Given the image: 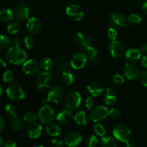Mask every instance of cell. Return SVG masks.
<instances>
[{"label":"cell","mask_w":147,"mask_h":147,"mask_svg":"<svg viewBox=\"0 0 147 147\" xmlns=\"http://www.w3.org/2000/svg\"><path fill=\"white\" fill-rule=\"evenodd\" d=\"M4 147H17V144L14 141L11 140V139H8L4 142Z\"/></svg>","instance_id":"cell-47"},{"label":"cell","mask_w":147,"mask_h":147,"mask_svg":"<svg viewBox=\"0 0 147 147\" xmlns=\"http://www.w3.org/2000/svg\"><path fill=\"white\" fill-rule=\"evenodd\" d=\"M107 36L110 40H111V41L116 40V38L118 37V32L116 31V28H114V27H110L107 30Z\"/></svg>","instance_id":"cell-42"},{"label":"cell","mask_w":147,"mask_h":147,"mask_svg":"<svg viewBox=\"0 0 147 147\" xmlns=\"http://www.w3.org/2000/svg\"><path fill=\"white\" fill-rule=\"evenodd\" d=\"M63 96V89L60 86H53L47 93V101L52 103H58Z\"/></svg>","instance_id":"cell-17"},{"label":"cell","mask_w":147,"mask_h":147,"mask_svg":"<svg viewBox=\"0 0 147 147\" xmlns=\"http://www.w3.org/2000/svg\"><path fill=\"white\" fill-rule=\"evenodd\" d=\"M6 65H7L6 62L3 59L0 58V67H5Z\"/></svg>","instance_id":"cell-53"},{"label":"cell","mask_w":147,"mask_h":147,"mask_svg":"<svg viewBox=\"0 0 147 147\" xmlns=\"http://www.w3.org/2000/svg\"><path fill=\"white\" fill-rule=\"evenodd\" d=\"M24 119L20 116L16 115L14 117L11 118L10 120V126L11 129L15 131H20L24 127Z\"/></svg>","instance_id":"cell-25"},{"label":"cell","mask_w":147,"mask_h":147,"mask_svg":"<svg viewBox=\"0 0 147 147\" xmlns=\"http://www.w3.org/2000/svg\"><path fill=\"white\" fill-rule=\"evenodd\" d=\"M42 132V126L40 123H32L27 129L28 136L31 139H37L40 137Z\"/></svg>","instance_id":"cell-23"},{"label":"cell","mask_w":147,"mask_h":147,"mask_svg":"<svg viewBox=\"0 0 147 147\" xmlns=\"http://www.w3.org/2000/svg\"><path fill=\"white\" fill-rule=\"evenodd\" d=\"M112 133L116 140L120 142L126 143L130 139L131 131L126 125L117 124L113 127Z\"/></svg>","instance_id":"cell-2"},{"label":"cell","mask_w":147,"mask_h":147,"mask_svg":"<svg viewBox=\"0 0 147 147\" xmlns=\"http://www.w3.org/2000/svg\"><path fill=\"white\" fill-rule=\"evenodd\" d=\"M93 131L96 135L98 136H104V135L106 134V129L100 123H96L93 127Z\"/></svg>","instance_id":"cell-39"},{"label":"cell","mask_w":147,"mask_h":147,"mask_svg":"<svg viewBox=\"0 0 147 147\" xmlns=\"http://www.w3.org/2000/svg\"><path fill=\"white\" fill-rule=\"evenodd\" d=\"M109 23L112 27L122 28L127 27V19L122 13L116 11L110 14L109 17Z\"/></svg>","instance_id":"cell-11"},{"label":"cell","mask_w":147,"mask_h":147,"mask_svg":"<svg viewBox=\"0 0 147 147\" xmlns=\"http://www.w3.org/2000/svg\"><path fill=\"white\" fill-rule=\"evenodd\" d=\"M4 111H5V113H7V116H9L10 118L14 117L17 115V109L14 105L11 104V103H8V104L6 105Z\"/></svg>","instance_id":"cell-36"},{"label":"cell","mask_w":147,"mask_h":147,"mask_svg":"<svg viewBox=\"0 0 147 147\" xmlns=\"http://www.w3.org/2000/svg\"><path fill=\"white\" fill-rule=\"evenodd\" d=\"M12 41L8 36L0 34V49H7L11 47Z\"/></svg>","instance_id":"cell-32"},{"label":"cell","mask_w":147,"mask_h":147,"mask_svg":"<svg viewBox=\"0 0 147 147\" xmlns=\"http://www.w3.org/2000/svg\"><path fill=\"white\" fill-rule=\"evenodd\" d=\"M39 69H40V64L34 59H29L22 64L23 72L28 76H34L37 74Z\"/></svg>","instance_id":"cell-14"},{"label":"cell","mask_w":147,"mask_h":147,"mask_svg":"<svg viewBox=\"0 0 147 147\" xmlns=\"http://www.w3.org/2000/svg\"><path fill=\"white\" fill-rule=\"evenodd\" d=\"M6 58L11 64L21 65L27 60V55L20 47L12 46L8 48V50L6 52Z\"/></svg>","instance_id":"cell-1"},{"label":"cell","mask_w":147,"mask_h":147,"mask_svg":"<svg viewBox=\"0 0 147 147\" xmlns=\"http://www.w3.org/2000/svg\"><path fill=\"white\" fill-rule=\"evenodd\" d=\"M2 93H3V88H2V86H1V83H0V97L1 96Z\"/></svg>","instance_id":"cell-55"},{"label":"cell","mask_w":147,"mask_h":147,"mask_svg":"<svg viewBox=\"0 0 147 147\" xmlns=\"http://www.w3.org/2000/svg\"><path fill=\"white\" fill-rule=\"evenodd\" d=\"M109 110L105 106H98L93 108L90 113V119L93 123H100L109 116Z\"/></svg>","instance_id":"cell-7"},{"label":"cell","mask_w":147,"mask_h":147,"mask_svg":"<svg viewBox=\"0 0 147 147\" xmlns=\"http://www.w3.org/2000/svg\"><path fill=\"white\" fill-rule=\"evenodd\" d=\"M21 29V23L18 21H12L7 26V32L10 34H15Z\"/></svg>","instance_id":"cell-30"},{"label":"cell","mask_w":147,"mask_h":147,"mask_svg":"<svg viewBox=\"0 0 147 147\" xmlns=\"http://www.w3.org/2000/svg\"><path fill=\"white\" fill-rule=\"evenodd\" d=\"M121 115V113L119 109H116V108H112L111 109L109 110V116L113 120H116V119H119Z\"/></svg>","instance_id":"cell-41"},{"label":"cell","mask_w":147,"mask_h":147,"mask_svg":"<svg viewBox=\"0 0 147 147\" xmlns=\"http://www.w3.org/2000/svg\"><path fill=\"white\" fill-rule=\"evenodd\" d=\"M82 102L81 95L78 91H71L65 98V106L67 109L76 111L80 108Z\"/></svg>","instance_id":"cell-3"},{"label":"cell","mask_w":147,"mask_h":147,"mask_svg":"<svg viewBox=\"0 0 147 147\" xmlns=\"http://www.w3.org/2000/svg\"><path fill=\"white\" fill-rule=\"evenodd\" d=\"M33 147H45L43 145H41V144H38V145H36V146H33Z\"/></svg>","instance_id":"cell-57"},{"label":"cell","mask_w":147,"mask_h":147,"mask_svg":"<svg viewBox=\"0 0 147 147\" xmlns=\"http://www.w3.org/2000/svg\"><path fill=\"white\" fill-rule=\"evenodd\" d=\"M46 132L50 136H53V137H56V136H58L61 133V128L56 123H50L49 124H47Z\"/></svg>","instance_id":"cell-27"},{"label":"cell","mask_w":147,"mask_h":147,"mask_svg":"<svg viewBox=\"0 0 147 147\" xmlns=\"http://www.w3.org/2000/svg\"><path fill=\"white\" fill-rule=\"evenodd\" d=\"M141 64H142V65L143 66L145 69L147 70V55L143 56V57L141 58Z\"/></svg>","instance_id":"cell-49"},{"label":"cell","mask_w":147,"mask_h":147,"mask_svg":"<svg viewBox=\"0 0 147 147\" xmlns=\"http://www.w3.org/2000/svg\"><path fill=\"white\" fill-rule=\"evenodd\" d=\"M38 119V116L33 112H27L24 113V116H23V119L27 123H32L36 121V120Z\"/></svg>","instance_id":"cell-38"},{"label":"cell","mask_w":147,"mask_h":147,"mask_svg":"<svg viewBox=\"0 0 147 147\" xmlns=\"http://www.w3.org/2000/svg\"><path fill=\"white\" fill-rule=\"evenodd\" d=\"M38 119L43 124H49L54 121L55 118V113L52 106L45 104L38 111Z\"/></svg>","instance_id":"cell-4"},{"label":"cell","mask_w":147,"mask_h":147,"mask_svg":"<svg viewBox=\"0 0 147 147\" xmlns=\"http://www.w3.org/2000/svg\"><path fill=\"white\" fill-rule=\"evenodd\" d=\"M4 126H5V120L2 115L0 114V132L4 129Z\"/></svg>","instance_id":"cell-50"},{"label":"cell","mask_w":147,"mask_h":147,"mask_svg":"<svg viewBox=\"0 0 147 147\" xmlns=\"http://www.w3.org/2000/svg\"><path fill=\"white\" fill-rule=\"evenodd\" d=\"M65 14L70 20L78 22L84 17V11L80 6L76 4H70L66 7Z\"/></svg>","instance_id":"cell-9"},{"label":"cell","mask_w":147,"mask_h":147,"mask_svg":"<svg viewBox=\"0 0 147 147\" xmlns=\"http://www.w3.org/2000/svg\"><path fill=\"white\" fill-rule=\"evenodd\" d=\"M71 1H78V0H71Z\"/></svg>","instance_id":"cell-58"},{"label":"cell","mask_w":147,"mask_h":147,"mask_svg":"<svg viewBox=\"0 0 147 147\" xmlns=\"http://www.w3.org/2000/svg\"><path fill=\"white\" fill-rule=\"evenodd\" d=\"M123 72L125 77L129 80H136L140 76L138 67L132 63H126L123 66Z\"/></svg>","instance_id":"cell-16"},{"label":"cell","mask_w":147,"mask_h":147,"mask_svg":"<svg viewBox=\"0 0 147 147\" xmlns=\"http://www.w3.org/2000/svg\"><path fill=\"white\" fill-rule=\"evenodd\" d=\"M140 51L143 54H147V44H144L141 46Z\"/></svg>","instance_id":"cell-51"},{"label":"cell","mask_w":147,"mask_h":147,"mask_svg":"<svg viewBox=\"0 0 147 147\" xmlns=\"http://www.w3.org/2000/svg\"><path fill=\"white\" fill-rule=\"evenodd\" d=\"M142 19L139 15L136 14H132L129 15L127 19V22L133 26H137L142 23Z\"/></svg>","instance_id":"cell-34"},{"label":"cell","mask_w":147,"mask_h":147,"mask_svg":"<svg viewBox=\"0 0 147 147\" xmlns=\"http://www.w3.org/2000/svg\"><path fill=\"white\" fill-rule=\"evenodd\" d=\"M88 57L86 53L78 52L72 56L70 60V65L75 70H81L86 66Z\"/></svg>","instance_id":"cell-12"},{"label":"cell","mask_w":147,"mask_h":147,"mask_svg":"<svg viewBox=\"0 0 147 147\" xmlns=\"http://www.w3.org/2000/svg\"><path fill=\"white\" fill-rule=\"evenodd\" d=\"M86 143L88 147H97L98 144V140L96 135H89L86 138Z\"/></svg>","instance_id":"cell-35"},{"label":"cell","mask_w":147,"mask_h":147,"mask_svg":"<svg viewBox=\"0 0 147 147\" xmlns=\"http://www.w3.org/2000/svg\"><path fill=\"white\" fill-rule=\"evenodd\" d=\"M142 54L140 50L136 48H129L125 52V58L129 63H135L142 58Z\"/></svg>","instance_id":"cell-21"},{"label":"cell","mask_w":147,"mask_h":147,"mask_svg":"<svg viewBox=\"0 0 147 147\" xmlns=\"http://www.w3.org/2000/svg\"><path fill=\"white\" fill-rule=\"evenodd\" d=\"M124 46L117 40H113L109 45V52L113 58H119L124 54Z\"/></svg>","instance_id":"cell-15"},{"label":"cell","mask_w":147,"mask_h":147,"mask_svg":"<svg viewBox=\"0 0 147 147\" xmlns=\"http://www.w3.org/2000/svg\"><path fill=\"white\" fill-rule=\"evenodd\" d=\"M23 42H24V46L27 50H31L34 47L35 40H34V38L32 34H27L24 37Z\"/></svg>","instance_id":"cell-33"},{"label":"cell","mask_w":147,"mask_h":147,"mask_svg":"<svg viewBox=\"0 0 147 147\" xmlns=\"http://www.w3.org/2000/svg\"><path fill=\"white\" fill-rule=\"evenodd\" d=\"M14 17L19 21L28 20L30 14V7L25 1H20L14 7Z\"/></svg>","instance_id":"cell-6"},{"label":"cell","mask_w":147,"mask_h":147,"mask_svg":"<svg viewBox=\"0 0 147 147\" xmlns=\"http://www.w3.org/2000/svg\"><path fill=\"white\" fill-rule=\"evenodd\" d=\"M86 55H88V57L90 60H94L96 59V55H98V50L93 46L90 45L86 50Z\"/></svg>","instance_id":"cell-40"},{"label":"cell","mask_w":147,"mask_h":147,"mask_svg":"<svg viewBox=\"0 0 147 147\" xmlns=\"http://www.w3.org/2000/svg\"><path fill=\"white\" fill-rule=\"evenodd\" d=\"M140 82L144 87L147 88V70L142 72V73L139 76Z\"/></svg>","instance_id":"cell-46"},{"label":"cell","mask_w":147,"mask_h":147,"mask_svg":"<svg viewBox=\"0 0 147 147\" xmlns=\"http://www.w3.org/2000/svg\"><path fill=\"white\" fill-rule=\"evenodd\" d=\"M2 146H4V142H3L2 139L0 137V147H1Z\"/></svg>","instance_id":"cell-56"},{"label":"cell","mask_w":147,"mask_h":147,"mask_svg":"<svg viewBox=\"0 0 147 147\" xmlns=\"http://www.w3.org/2000/svg\"><path fill=\"white\" fill-rule=\"evenodd\" d=\"M86 91L88 94L92 97H98L100 94L103 93L104 91L103 86L100 83L97 82H93V83H90L86 88Z\"/></svg>","instance_id":"cell-20"},{"label":"cell","mask_w":147,"mask_h":147,"mask_svg":"<svg viewBox=\"0 0 147 147\" xmlns=\"http://www.w3.org/2000/svg\"><path fill=\"white\" fill-rule=\"evenodd\" d=\"M14 11L9 8L0 9V22L3 23H9L14 20Z\"/></svg>","instance_id":"cell-24"},{"label":"cell","mask_w":147,"mask_h":147,"mask_svg":"<svg viewBox=\"0 0 147 147\" xmlns=\"http://www.w3.org/2000/svg\"><path fill=\"white\" fill-rule=\"evenodd\" d=\"M74 121L78 126H86L88 123V117L84 111H79L74 115Z\"/></svg>","instance_id":"cell-26"},{"label":"cell","mask_w":147,"mask_h":147,"mask_svg":"<svg viewBox=\"0 0 147 147\" xmlns=\"http://www.w3.org/2000/svg\"><path fill=\"white\" fill-rule=\"evenodd\" d=\"M83 140L82 135L77 131H70L64 137L65 144L68 147H76L78 146Z\"/></svg>","instance_id":"cell-13"},{"label":"cell","mask_w":147,"mask_h":147,"mask_svg":"<svg viewBox=\"0 0 147 147\" xmlns=\"http://www.w3.org/2000/svg\"><path fill=\"white\" fill-rule=\"evenodd\" d=\"M74 42L76 47L80 50H86L89 46L91 45L92 40L88 34L83 32H79L74 37Z\"/></svg>","instance_id":"cell-10"},{"label":"cell","mask_w":147,"mask_h":147,"mask_svg":"<svg viewBox=\"0 0 147 147\" xmlns=\"http://www.w3.org/2000/svg\"><path fill=\"white\" fill-rule=\"evenodd\" d=\"M51 144L54 147H63L65 144L64 139L58 137V136H56V137H54L52 139Z\"/></svg>","instance_id":"cell-43"},{"label":"cell","mask_w":147,"mask_h":147,"mask_svg":"<svg viewBox=\"0 0 147 147\" xmlns=\"http://www.w3.org/2000/svg\"><path fill=\"white\" fill-rule=\"evenodd\" d=\"M14 78L15 76L14 73L11 70H7L2 75V80L6 83H11V82L14 81Z\"/></svg>","instance_id":"cell-37"},{"label":"cell","mask_w":147,"mask_h":147,"mask_svg":"<svg viewBox=\"0 0 147 147\" xmlns=\"http://www.w3.org/2000/svg\"><path fill=\"white\" fill-rule=\"evenodd\" d=\"M117 98L115 90L112 88H107L104 94V102L107 106H113L116 104Z\"/></svg>","instance_id":"cell-22"},{"label":"cell","mask_w":147,"mask_h":147,"mask_svg":"<svg viewBox=\"0 0 147 147\" xmlns=\"http://www.w3.org/2000/svg\"><path fill=\"white\" fill-rule=\"evenodd\" d=\"M40 67L42 71H50L53 67L54 62L50 57H44L39 63Z\"/></svg>","instance_id":"cell-28"},{"label":"cell","mask_w":147,"mask_h":147,"mask_svg":"<svg viewBox=\"0 0 147 147\" xmlns=\"http://www.w3.org/2000/svg\"><path fill=\"white\" fill-rule=\"evenodd\" d=\"M75 77L72 73L69 71H65L62 75V81L66 86H70L73 83Z\"/></svg>","instance_id":"cell-31"},{"label":"cell","mask_w":147,"mask_h":147,"mask_svg":"<svg viewBox=\"0 0 147 147\" xmlns=\"http://www.w3.org/2000/svg\"><path fill=\"white\" fill-rule=\"evenodd\" d=\"M12 44L14 45L13 46L20 47V45L22 44V40L20 38V37H14L12 40Z\"/></svg>","instance_id":"cell-48"},{"label":"cell","mask_w":147,"mask_h":147,"mask_svg":"<svg viewBox=\"0 0 147 147\" xmlns=\"http://www.w3.org/2000/svg\"><path fill=\"white\" fill-rule=\"evenodd\" d=\"M85 106L88 110H92L94 108V100L90 96H88L85 100Z\"/></svg>","instance_id":"cell-45"},{"label":"cell","mask_w":147,"mask_h":147,"mask_svg":"<svg viewBox=\"0 0 147 147\" xmlns=\"http://www.w3.org/2000/svg\"><path fill=\"white\" fill-rule=\"evenodd\" d=\"M112 82L114 84L116 85H121L123 84L125 82V78L121 74H116L113 76L112 78Z\"/></svg>","instance_id":"cell-44"},{"label":"cell","mask_w":147,"mask_h":147,"mask_svg":"<svg viewBox=\"0 0 147 147\" xmlns=\"http://www.w3.org/2000/svg\"><path fill=\"white\" fill-rule=\"evenodd\" d=\"M126 147H135L134 142L131 141L130 139H129L128 142H126Z\"/></svg>","instance_id":"cell-52"},{"label":"cell","mask_w":147,"mask_h":147,"mask_svg":"<svg viewBox=\"0 0 147 147\" xmlns=\"http://www.w3.org/2000/svg\"><path fill=\"white\" fill-rule=\"evenodd\" d=\"M100 145L102 147H116L117 142L116 139L112 136H103L100 140Z\"/></svg>","instance_id":"cell-29"},{"label":"cell","mask_w":147,"mask_h":147,"mask_svg":"<svg viewBox=\"0 0 147 147\" xmlns=\"http://www.w3.org/2000/svg\"><path fill=\"white\" fill-rule=\"evenodd\" d=\"M53 75L49 71L38 72L36 76V86L40 90H46L51 83Z\"/></svg>","instance_id":"cell-5"},{"label":"cell","mask_w":147,"mask_h":147,"mask_svg":"<svg viewBox=\"0 0 147 147\" xmlns=\"http://www.w3.org/2000/svg\"><path fill=\"white\" fill-rule=\"evenodd\" d=\"M26 28L30 34H36L41 30L42 22L38 17H32L28 19Z\"/></svg>","instance_id":"cell-18"},{"label":"cell","mask_w":147,"mask_h":147,"mask_svg":"<svg viewBox=\"0 0 147 147\" xmlns=\"http://www.w3.org/2000/svg\"><path fill=\"white\" fill-rule=\"evenodd\" d=\"M142 9H143V11L145 14H147V1L144 3L143 7H142Z\"/></svg>","instance_id":"cell-54"},{"label":"cell","mask_w":147,"mask_h":147,"mask_svg":"<svg viewBox=\"0 0 147 147\" xmlns=\"http://www.w3.org/2000/svg\"><path fill=\"white\" fill-rule=\"evenodd\" d=\"M73 119H74V115L73 113V111L67 109L59 112L56 116L57 121L62 125L69 124L71 123Z\"/></svg>","instance_id":"cell-19"},{"label":"cell","mask_w":147,"mask_h":147,"mask_svg":"<svg viewBox=\"0 0 147 147\" xmlns=\"http://www.w3.org/2000/svg\"><path fill=\"white\" fill-rule=\"evenodd\" d=\"M6 93L9 98L14 101H20L25 97V93L22 88L17 84H11L6 89Z\"/></svg>","instance_id":"cell-8"}]
</instances>
